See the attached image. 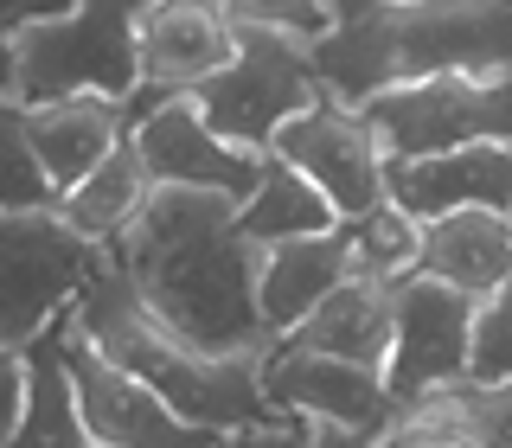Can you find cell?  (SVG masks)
Returning <instances> with one entry per match:
<instances>
[{
  "instance_id": "obj_1",
  "label": "cell",
  "mask_w": 512,
  "mask_h": 448,
  "mask_svg": "<svg viewBox=\"0 0 512 448\" xmlns=\"http://www.w3.org/2000/svg\"><path fill=\"white\" fill-rule=\"evenodd\" d=\"M103 263L135 288L180 346L205 359H263L269 333L256 320V250L237 237V205L218 192H154L135 224L103 250Z\"/></svg>"
},
{
  "instance_id": "obj_2",
  "label": "cell",
  "mask_w": 512,
  "mask_h": 448,
  "mask_svg": "<svg viewBox=\"0 0 512 448\" xmlns=\"http://www.w3.org/2000/svg\"><path fill=\"white\" fill-rule=\"evenodd\" d=\"M64 327H71V340H84L96 359H109L135 384H148L186 429H205V436L224 442V436H237V429H250V423L269 416L263 410V384H256V365L263 359H205V352L180 346L135 301V288H128L109 263L77 288Z\"/></svg>"
},
{
  "instance_id": "obj_3",
  "label": "cell",
  "mask_w": 512,
  "mask_h": 448,
  "mask_svg": "<svg viewBox=\"0 0 512 448\" xmlns=\"http://www.w3.org/2000/svg\"><path fill=\"white\" fill-rule=\"evenodd\" d=\"M135 90V7H32L7 52V109H45L71 96L122 103Z\"/></svg>"
},
{
  "instance_id": "obj_4",
  "label": "cell",
  "mask_w": 512,
  "mask_h": 448,
  "mask_svg": "<svg viewBox=\"0 0 512 448\" xmlns=\"http://www.w3.org/2000/svg\"><path fill=\"white\" fill-rule=\"evenodd\" d=\"M224 26H231V64H224L212 84L192 90L186 103L199 109V122L212 128L224 148L269 154V141L301 109L320 103V84H314L301 45H288L263 26H244V20H224Z\"/></svg>"
},
{
  "instance_id": "obj_5",
  "label": "cell",
  "mask_w": 512,
  "mask_h": 448,
  "mask_svg": "<svg viewBox=\"0 0 512 448\" xmlns=\"http://www.w3.org/2000/svg\"><path fill=\"white\" fill-rule=\"evenodd\" d=\"M384 167L455 148H512V77H423L359 109Z\"/></svg>"
},
{
  "instance_id": "obj_6",
  "label": "cell",
  "mask_w": 512,
  "mask_h": 448,
  "mask_svg": "<svg viewBox=\"0 0 512 448\" xmlns=\"http://www.w3.org/2000/svg\"><path fill=\"white\" fill-rule=\"evenodd\" d=\"M103 269L58 212H0V346L26 352L52 320L71 314L77 288Z\"/></svg>"
},
{
  "instance_id": "obj_7",
  "label": "cell",
  "mask_w": 512,
  "mask_h": 448,
  "mask_svg": "<svg viewBox=\"0 0 512 448\" xmlns=\"http://www.w3.org/2000/svg\"><path fill=\"white\" fill-rule=\"evenodd\" d=\"M391 90L423 77H512V0H391Z\"/></svg>"
},
{
  "instance_id": "obj_8",
  "label": "cell",
  "mask_w": 512,
  "mask_h": 448,
  "mask_svg": "<svg viewBox=\"0 0 512 448\" xmlns=\"http://www.w3.org/2000/svg\"><path fill=\"white\" fill-rule=\"evenodd\" d=\"M480 301L455 295L442 282H397L391 288V352H384V391L404 410L416 397H436L468 378V333H474Z\"/></svg>"
},
{
  "instance_id": "obj_9",
  "label": "cell",
  "mask_w": 512,
  "mask_h": 448,
  "mask_svg": "<svg viewBox=\"0 0 512 448\" xmlns=\"http://www.w3.org/2000/svg\"><path fill=\"white\" fill-rule=\"evenodd\" d=\"M269 154H276L288 173H301L340 224L384 205V154H378L372 128L359 122V109H340V103L320 96L314 109H301V116L269 141Z\"/></svg>"
},
{
  "instance_id": "obj_10",
  "label": "cell",
  "mask_w": 512,
  "mask_h": 448,
  "mask_svg": "<svg viewBox=\"0 0 512 448\" xmlns=\"http://www.w3.org/2000/svg\"><path fill=\"white\" fill-rule=\"evenodd\" d=\"M256 384H263L269 416H288V423L308 429H340V436H365V442H378L384 423L397 416L378 372H352L340 359H314V352L295 346H269L263 365H256Z\"/></svg>"
},
{
  "instance_id": "obj_11",
  "label": "cell",
  "mask_w": 512,
  "mask_h": 448,
  "mask_svg": "<svg viewBox=\"0 0 512 448\" xmlns=\"http://www.w3.org/2000/svg\"><path fill=\"white\" fill-rule=\"evenodd\" d=\"M58 352H64V378H71V397H77L90 448H218V436L186 429L148 384L116 372L109 359H96L84 340H71V327H64Z\"/></svg>"
},
{
  "instance_id": "obj_12",
  "label": "cell",
  "mask_w": 512,
  "mask_h": 448,
  "mask_svg": "<svg viewBox=\"0 0 512 448\" xmlns=\"http://www.w3.org/2000/svg\"><path fill=\"white\" fill-rule=\"evenodd\" d=\"M128 148L148 167L154 192H218V199L244 205L250 186H256V167L263 154H244V148H224L212 128L199 122V109L186 96H167L154 103L148 116L128 128Z\"/></svg>"
},
{
  "instance_id": "obj_13",
  "label": "cell",
  "mask_w": 512,
  "mask_h": 448,
  "mask_svg": "<svg viewBox=\"0 0 512 448\" xmlns=\"http://www.w3.org/2000/svg\"><path fill=\"white\" fill-rule=\"evenodd\" d=\"M231 64V26L212 0L135 7V84L154 96H192Z\"/></svg>"
},
{
  "instance_id": "obj_14",
  "label": "cell",
  "mask_w": 512,
  "mask_h": 448,
  "mask_svg": "<svg viewBox=\"0 0 512 448\" xmlns=\"http://www.w3.org/2000/svg\"><path fill=\"white\" fill-rule=\"evenodd\" d=\"M384 205H397L416 224H436L448 212H512V148L397 160V167H384Z\"/></svg>"
},
{
  "instance_id": "obj_15",
  "label": "cell",
  "mask_w": 512,
  "mask_h": 448,
  "mask_svg": "<svg viewBox=\"0 0 512 448\" xmlns=\"http://www.w3.org/2000/svg\"><path fill=\"white\" fill-rule=\"evenodd\" d=\"M416 276L442 282L468 301H487L512 282V218L506 212H448L423 224Z\"/></svg>"
},
{
  "instance_id": "obj_16",
  "label": "cell",
  "mask_w": 512,
  "mask_h": 448,
  "mask_svg": "<svg viewBox=\"0 0 512 448\" xmlns=\"http://www.w3.org/2000/svg\"><path fill=\"white\" fill-rule=\"evenodd\" d=\"M20 135H26L32 160H39L45 186L71 192L109 148L128 141V116H122V103H103V96H71V103L20 109Z\"/></svg>"
},
{
  "instance_id": "obj_17",
  "label": "cell",
  "mask_w": 512,
  "mask_h": 448,
  "mask_svg": "<svg viewBox=\"0 0 512 448\" xmlns=\"http://www.w3.org/2000/svg\"><path fill=\"white\" fill-rule=\"evenodd\" d=\"M340 282H346V263H340V244H333V237H301V244L256 250V282L250 288H256V320H263L269 346L288 340Z\"/></svg>"
},
{
  "instance_id": "obj_18",
  "label": "cell",
  "mask_w": 512,
  "mask_h": 448,
  "mask_svg": "<svg viewBox=\"0 0 512 448\" xmlns=\"http://www.w3.org/2000/svg\"><path fill=\"white\" fill-rule=\"evenodd\" d=\"M276 346L314 352V359H340V365H352V372H384V352H391V288L340 282Z\"/></svg>"
},
{
  "instance_id": "obj_19",
  "label": "cell",
  "mask_w": 512,
  "mask_h": 448,
  "mask_svg": "<svg viewBox=\"0 0 512 448\" xmlns=\"http://www.w3.org/2000/svg\"><path fill=\"white\" fill-rule=\"evenodd\" d=\"M148 199H154V180H148V167L135 160V148L122 141V148H109L71 192H58L52 212L71 224V231L84 237L90 250H109V244L128 231V224H135V212H141Z\"/></svg>"
},
{
  "instance_id": "obj_20",
  "label": "cell",
  "mask_w": 512,
  "mask_h": 448,
  "mask_svg": "<svg viewBox=\"0 0 512 448\" xmlns=\"http://www.w3.org/2000/svg\"><path fill=\"white\" fill-rule=\"evenodd\" d=\"M64 320L39 333L26 346V397H20V423L0 448H90L84 436V416H77V397H71V378H64Z\"/></svg>"
},
{
  "instance_id": "obj_21",
  "label": "cell",
  "mask_w": 512,
  "mask_h": 448,
  "mask_svg": "<svg viewBox=\"0 0 512 448\" xmlns=\"http://www.w3.org/2000/svg\"><path fill=\"white\" fill-rule=\"evenodd\" d=\"M333 224L340 218L327 212V199L301 173H288L276 154H263L250 199L237 205V237L250 250H276V244H301V237H333Z\"/></svg>"
},
{
  "instance_id": "obj_22",
  "label": "cell",
  "mask_w": 512,
  "mask_h": 448,
  "mask_svg": "<svg viewBox=\"0 0 512 448\" xmlns=\"http://www.w3.org/2000/svg\"><path fill=\"white\" fill-rule=\"evenodd\" d=\"M333 244H340L346 282H372V288H397L416 276V250H423V224L404 218L397 205H378L365 218L333 224Z\"/></svg>"
},
{
  "instance_id": "obj_23",
  "label": "cell",
  "mask_w": 512,
  "mask_h": 448,
  "mask_svg": "<svg viewBox=\"0 0 512 448\" xmlns=\"http://www.w3.org/2000/svg\"><path fill=\"white\" fill-rule=\"evenodd\" d=\"M448 423L468 436V448H512V384H448L436 391Z\"/></svg>"
},
{
  "instance_id": "obj_24",
  "label": "cell",
  "mask_w": 512,
  "mask_h": 448,
  "mask_svg": "<svg viewBox=\"0 0 512 448\" xmlns=\"http://www.w3.org/2000/svg\"><path fill=\"white\" fill-rule=\"evenodd\" d=\"M58 192L45 186L39 160H32L26 135H20V109L0 103V212H52Z\"/></svg>"
},
{
  "instance_id": "obj_25",
  "label": "cell",
  "mask_w": 512,
  "mask_h": 448,
  "mask_svg": "<svg viewBox=\"0 0 512 448\" xmlns=\"http://www.w3.org/2000/svg\"><path fill=\"white\" fill-rule=\"evenodd\" d=\"M468 384H512V282L474 308V333H468Z\"/></svg>"
},
{
  "instance_id": "obj_26",
  "label": "cell",
  "mask_w": 512,
  "mask_h": 448,
  "mask_svg": "<svg viewBox=\"0 0 512 448\" xmlns=\"http://www.w3.org/2000/svg\"><path fill=\"white\" fill-rule=\"evenodd\" d=\"M378 448H468V436L448 423V410L436 397H416V404H404L391 423H384Z\"/></svg>"
},
{
  "instance_id": "obj_27",
  "label": "cell",
  "mask_w": 512,
  "mask_h": 448,
  "mask_svg": "<svg viewBox=\"0 0 512 448\" xmlns=\"http://www.w3.org/2000/svg\"><path fill=\"white\" fill-rule=\"evenodd\" d=\"M218 448H314V429L308 423H288V416H263V423L224 436Z\"/></svg>"
},
{
  "instance_id": "obj_28",
  "label": "cell",
  "mask_w": 512,
  "mask_h": 448,
  "mask_svg": "<svg viewBox=\"0 0 512 448\" xmlns=\"http://www.w3.org/2000/svg\"><path fill=\"white\" fill-rule=\"evenodd\" d=\"M20 397H26V352L0 346V442L13 436V423H20Z\"/></svg>"
},
{
  "instance_id": "obj_29",
  "label": "cell",
  "mask_w": 512,
  "mask_h": 448,
  "mask_svg": "<svg viewBox=\"0 0 512 448\" xmlns=\"http://www.w3.org/2000/svg\"><path fill=\"white\" fill-rule=\"evenodd\" d=\"M314 448H378L365 436H340V429H314Z\"/></svg>"
},
{
  "instance_id": "obj_30",
  "label": "cell",
  "mask_w": 512,
  "mask_h": 448,
  "mask_svg": "<svg viewBox=\"0 0 512 448\" xmlns=\"http://www.w3.org/2000/svg\"><path fill=\"white\" fill-rule=\"evenodd\" d=\"M506 218H512V212H506Z\"/></svg>"
}]
</instances>
